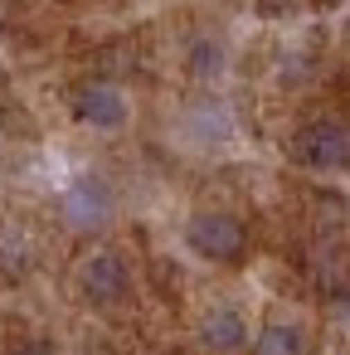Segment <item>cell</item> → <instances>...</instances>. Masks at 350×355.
<instances>
[{
	"label": "cell",
	"mask_w": 350,
	"mask_h": 355,
	"mask_svg": "<svg viewBox=\"0 0 350 355\" xmlns=\"http://www.w3.org/2000/svg\"><path fill=\"white\" fill-rule=\"evenodd\" d=\"M292 161L311 171H350V122L340 117H316L292 137Z\"/></svg>",
	"instance_id": "1"
},
{
	"label": "cell",
	"mask_w": 350,
	"mask_h": 355,
	"mask_svg": "<svg viewBox=\"0 0 350 355\" xmlns=\"http://www.w3.org/2000/svg\"><path fill=\"white\" fill-rule=\"evenodd\" d=\"M185 243L209 263H238L248 253V229L224 209H204L185 224Z\"/></svg>",
	"instance_id": "2"
},
{
	"label": "cell",
	"mask_w": 350,
	"mask_h": 355,
	"mask_svg": "<svg viewBox=\"0 0 350 355\" xmlns=\"http://www.w3.org/2000/svg\"><path fill=\"white\" fill-rule=\"evenodd\" d=\"M78 297L93 302V306H117L127 292H132V272H127V258L112 253V248H93L78 258Z\"/></svg>",
	"instance_id": "3"
},
{
	"label": "cell",
	"mask_w": 350,
	"mask_h": 355,
	"mask_svg": "<svg viewBox=\"0 0 350 355\" xmlns=\"http://www.w3.org/2000/svg\"><path fill=\"white\" fill-rule=\"evenodd\" d=\"M73 117L98 127V132H117L127 122V98L117 83H103V78H88L73 88Z\"/></svg>",
	"instance_id": "4"
},
{
	"label": "cell",
	"mask_w": 350,
	"mask_h": 355,
	"mask_svg": "<svg viewBox=\"0 0 350 355\" xmlns=\"http://www.w3.org/2000/svg\"><path fill=\"white\" fill-rule=\"evenodd\" d=\"M64 219L73 229H103L112 219V190L98 180V175H78L69 190H64Z\"/></svg>",
	"instance_id": "5"
},
{
	"label": "cell",
	"mask_w": 350,
	"mask_h": 355,
	"mask_svg": "<svg viewBox=\"0 0 350 355\" xmlns=\"http://www.w3.org/2000/svg\"><path fill=\"white\" fill-rule=\"evenodd\" d=\"M200 345L209 355H238L248 345V326L234 306H214L204 321H200Z\"/></svg>",
	"instance_id": "6"
},
{
	"label": "cell",
	"mask_w": 350,
	"mask_h": 355,
	"mask_svg": "<svg viewBox=\"0 0 350 355\" xmlns=\"http://www.w3.org/2000/svg\"><path fill=\"white\" fill-rule=\"evenodd\" d=\"M311 277H316V287L326 297H340V292H350V258L335 253V248H326V253L311 258Z\"/></svg>",
	"instance_id": "7"
},
{
	"label": "cell",
	"mask_w": 350,
	"mask_h": 355,
	"mask_svg": "<svg viewBox=\"0 0 350 355\" xmlns=\"http://www.w3.org/2000/svg\"><path fill=\"white\" fill-rule=\"evenodd\" d=\"M301 326L292 321H268L258 336H253V355H301Z\"/></svg>",
	"instance_id": "8"
},
{
	"label": "cell",
	"mask_w": 350,
	"mask_h": 355,
	"mask_svg": "<svg viewBox=\"0 0 350 355\" xmlns=\"http://www.w3.org/2000/svg\"><path fill=\"white\" fill-rule=\"evenodd\" d=\"M0 268H10V272H20V268H25V243H20V239H10V234L0 239Z\"/></svg>",
	"instance_id": "9"
},
{
	"label": "cell",
	"mask_w": 350,
	"mask_h": 355,
	"mask_svg": "<svg viewBox=\"0 0 350 355\" xmlns=\"http://www.w3.org/2000/svg\"><path fill=\"white\" fill-rule=\"evenodd\" d=\"M10 355H59V350H54L49 340H25V345H15Z\"/></svg>",
	"instance_id": "10"
},
{
	"label": "cell",
	"mask_w": 350,
	"mask_h": 355,
	"mask_svg": "<svg viewBox=\"0 0 350 355\" xmlns=\"http://www.w3.org/2000/svg\"><path fill=\"white\" fill-rule=\"evenodd\" d=\"M297 6H301V0H263V10H272V15L277 10H297Z\"/></svg>",
	"instance_id": "11"
}]
</instances>
